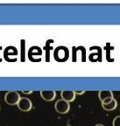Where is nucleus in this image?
I'll return each instance as SVG.
<instances>
[{"instance_id": "obj_1", "label": "nucleus", "mask_w": 120, "mask_h": 126, "mask_svg": "<svg viewBox=\"0 0 120 126\" xmlns=\"http://www.w3.org/2000/svg\"><path fill=\"white\" fill-rule=\"evenodd\" d=\"M54 109L59 114H67L70 110V104L67 101L63 99H59L55 102Z\"/></svg>"}, {"instance_id": "obj_2", "label": "nucleus", "mask_w": 120, "mask_h": 126, "mask_svg": "<svg viewBox=\"0 0 120 126\" xmlns=\"http://www.w3.org/2000/svg\"><path fill=\"white\" fill-rule=\"evenodd\" d=\"M20 99V95L16 91H9L4 95V101L9 105H17Z\"/></svg>"}, {"instance_id": "obj_3", "label": "nucleus", "mask_w": 120, "mask_h": 126, "mask_svg": "<svg viewBox=\"0 0 120 126\" xmlns=\"http://www.w3.org/2000/svg\"><path fill=\"white\" fill-rule=\"evenodd\" d=\"M17 106H18V108L21 111L27 112V111H30L32 110L33 103H32V101L29 98H27V97H20Z\"/></svg>"}, {"instance_id": "obj_4", "label": "nucleus", "mask_w": 120, "mask_h": 126, "mask_svg": "<svg viewBox=\"0 0 120 126\" xmlns=\"http://www.w3.org/2000/svg\"><path fill=\"white\" fill-rule=\"evenodd\" d=\"M98 97H99V100L101 101L102 103H105V102H110V100L113 99V92L112 91H109V90L100 91V92L98 93Z\"/></svg>"}, {"instance_id": "obj_5", "label": "nucleus", "mask_w": 120, "mask_h": 126, "mask_svg": "<svg viewBox=\"0 0 120 126\" xmlns=\"http://www.w3.org/2000/svg\"><path fill=\"white\" fill-rule=\"evenodd\" d=\"M40 96L47 102H52L56 97V92L53 90H42L40 91Z\"/></svg>"}, {"instance_id": "obj_6", "label": "nucleus", "mask_w": 120, "mask_h": 126, "mask_svg": "<svg viewBox=\"0 0 120 126\" xmlns=\"http://www.w3.org/2000/svg\"><path fill=\"white\" fill-rule=\"evenodd\" d=\"M61 99L67 101L68 102H71L75 101V93L72 90H62L61 91Z\"/></svg>"}, {"instance_id": "obj_7", "label": "nucleus", "mask_w": 120, "mask_h": 126, "mask_svg": "<svg viewBox=\"0 0 120 126\" xmlns=\"http://www.w3.org/2000/svg\"><path fill=\"white\" fill-rule=\"evenodd\" d=\"M118 106V102H117L116 99L113 98L112 100H110V102H105V103H102L103 109H104L107 111H111V110H114Z\"/></svg>"}, {"instance_id": "obj_8", "label": "nucleus", "mask_w": 120, "mask_h": 126, "mask_svg": "<svg viewBox=\"0 0 120 126\" xmlns=\"http://www.w3.org/2000/svg\"><path fill=\"white\" fill-rule=\"evenodd\" d=\"M112 126H120V116H117L113 119Z\"/></svg>"}, {"instance_id": "obj_9", "label": "nucleus", "mask_w": 120, "mask_h": 126, "mask_svg": "<svg viewBox=\"0 0 120 126\" xmlns=\"http://www.w3.org/2000/svg\"><path fill=\"white\" fill-rule=\"evenodd\" d=\"M75 95L76 94H83L85 93V91H75Z\"/></svg>"}, {"instance_id": "obj_10", "label": "nucleus", "mask_w": 120, "mask_h": 126, "mask_svg": "<svg viewBox=\"0 0 120 126\" xmlns=\"http://www.w3.org/2000/svg\"><path fill=\"white\" fill-rule=\"evenodd\" d=\"M22 92H23L24 94H32V93H33V91H26V90H24V91H22Z\"/></svg>"}, {"instance_id": "obj_11", "label": "nucleus", "mask_w": 120, "mask_h": 126, "mask_svg": "<svg viewBox=\"0 0 120 126\" xmlns=\"http://www.w3.org/2000/svg\"><path fill=\"white\" fill-rule=\"evenodd\" d=\"M95 126H104L103 124H96Z\"/></svg>"}]
</instances>
